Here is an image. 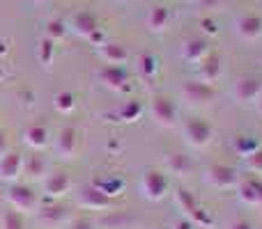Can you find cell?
I'll use <instances>...</instances> for the list:
<instances>
[{"label":"cell","instance_id":"6da1fadb","mask_svg":"<svg viewBox=\"0 0 262 229\" xmlns=\"http://www.w3.org/2000/svg\"><path fill=\"white\" fill-rule=\"evenodd\" d=\"M5 197L9 202V209L18 211L21 216H35L39 209V199H37L35 190L26 184H9Z\"/></svg>","mask_w":262,"mask_h":229},{"label":"cell","instance_id":"7a4b0ae2","mask_svg":"<svg viewBox=\"0 0 262 229\" xmlns=\"http://www.w3.org/2000/svg\"><path fill=\"white\" fill-rule=\"evenodd\" d=\"M138 188H140V195H143L147 202H161V199L166 197L168 188H170V181L159 170H145L143 174H140Z\"/></svg>","mask_w":262,"mask_h":229},{"label":"cell","instance_id":"3957f363","mask_svg":"<svg viewBox=\"0 0 262 229\" xmlns=\"http://www.w3.org/2000/svg\"><path fill=\"white\" fill-rule=\"evenodd\" d=\"M182 138L186 140V144L193 149H205L214 138V129L209 121L200 119V117H191L182 124Z\"/></svg>","mask_w":262,"mask_h":229},{"label":"cell","instance_id":"277c9868","mask_svg":"<svg viewBox=\"0 0 262 229\" xmlns=\"http://www.w3.org/2000/svg\"><path fill=\"white\" fill-rule=\"evenodd\" d=\"M205 184L212 186L214 190H230L237 188L239 184V174L235 167L226 165V163H214L205 170Z\"/></svg>","mask_w":262,"mask_h":229},{"label":"cell","instance_id":"5b68a950","mask_svg":"<svg viewBox=\"0 0 262 229\" xmlns=\"http://www.w3.org/2000/svg\"><path fill=\"white\" fill-rule=\"evenodd\" d=\"M175 202H177V207L182 209V213H184L186 220H191L195 227H205V225H209L207 213H205L203 209L198 207V202L193 199V195H191L189 190H184V188H175Z\"/></svg>","mask_w":262,"mask_h":229},{"label":"cell","instance_id":"8992f818","mask_svg":"<svg viewBox=\"0 0 262 229\" xmlns=\"http://www.w3.org/2000/svg\"><path fill=\"white\" fill-rule=\"evenodd\" d=\"M180 96L182 101H186L191 106H205L214 99V90L212 85H207L203 81H186L180 90Z\"/></svg>","mask_w":262,"mask_h":229},{"label":"cell","instance_id":"52a82bcc","mask_svg":"<svg viewBox=\"0 0 262 229\" xmlns=\"http://www.w3.org/2000/svg\"><path fill=\"white\" fill-rule=\"evenodd\" d=\"M41 186H44V195H46V197L60 199V197H64V195L72 190V179H69L67 172L53 170V172H46Z\"/></svg>","mask_w":262,"mask_h":229},{"label":"cell","instance_id":"ba28073f","mask_svg":"<svg viewBox=\"0 0 262 229\" xmlns=\"http://www.w3.org/2000/svg\"><path fill=\"white\" fill-rule=\"evenodd\" d=\"M76 202H78V207L85 209V211H101V209H108L111 207V197L101 193V188L97 184L83 186L81 193H78Z\"/></svg>","mask_w":262,"mask_h":229},{"label":"cell","instance_id":"9c48e42d","mask_svg":"<svg viewBox=\"0 0 262 229\" xmlns=\"http://www.w3.org/2000/svg\"><path fill=\"white\" fill-rule=\"evenodd\" d=\"M53 151L58 158H62V161H72L74 156H76L78 151V131L74 129V126H67V129H62L58 133V138H55L53 142Z\"/></svg>","mask_w":262,"mask_h":229},{"label":"cell","instance_id":"30bf717a","mask_svg":"<svg viewBox=\"0 0 262 229\" xmlns=\"http://www.w3.org/2000/svg\"><path fill=\"white\" fill-rule=\"evenodd\" d=\"M262 94V83L255 76H244L235 83L232 87V96L237 104H255Z\"/></svg>","mask_w":262,"mask_h":229},{"label":"cell","instance_id":"8fae6325","mask_svg":"<svg viewBox=\"0 0 262 229\" xmlns=\"http://www.w3.org/2000/svg\"><path fill=\"white\" fill-rule=\"evenodd\" d=\"M152 119L161 129H172L177 121V108L172 104V99L168 96H157L152 101Z\"/></svg>","mask_w":262,"mask_h":229},{"label":"cell","instance_id":"7c38bea8","mask_svg":"<svg viewBox=\"0 0 262 229\" xmlns=\"http://www.w3.org/2000/svg\"><path fill=\"white\" fill-rule=\"evenodd\" d=\"M18 176H23V156L14 149H9L5 156H0V181L3 184H16Z\"/></svg>","mask_w":262,"mask_h":229},{"label":"cell","instance_id":"4fadbf2b","mask_svg":"<svg viewBox=\"0 0 262 229\" xmlns=\"http://www.w3.org/2000/svg\"><path fill=\"white\" fill-rule=\"evenodd\" d=\"M237 197L246 207H262V179L249 176L237 184Z\"/></svg>","mask_w":262,"mask_h":229},{"label":"cell","instance_id":"5bb4252c","mask_svg":"<svg viewBox=\"0 0 262 229\" xmlns=\"http://www.w3.org/2000/svg\"><path fill=\"white\" fill-rule=\"evenodd\" d=\"M35 218L41 227L60 229L64 222H67V209H62L60 204H46L44 209H37Z\"/></svg>","mask_w":262,"mask_h":229},{"label":"cell","instance_id":"9a60e30c","mask_svg":"<svg viewBox=\"0 0 262 229\" xmlns=\"http://www.w3.org/2000/svg\"><path fill=\"white\" fill-rule=\"evenodd\" d=\"M235 30L242 39H260L262 37V18L255 16V14H246V16H239L235 23Z\"/></svg>","mask_w":262,"mask_h":229},{"label":"cell","instance_id":"2e32d148","mask_svg":"<svg viewBox=\"0 0 262 229\" xmlns=\"http://www.w3.org/2000/svg\"><path fill=\"white\" fill-rule=\"evenodd\" d=\"M97 78H99V81L104 83V87H108V90H120V87L127 85V71H124L122 67H111V64H106V67L97 73Z\"/></svg>","mask_w":262,"mask_h":229},{"label":"cell","instance_id":"e0dca14e","mask_svg":"<svg viewBox=\"0 0 262 229\" xmlns=\"http://www.w3.org/2000/svg\"><path fill=\"white\" fill-rule=\"evenodd\" d=\"M23 142L32 149V151H41L49 142V131L41 124H30L26 131H23Z\"/></svg>","mask_w":262,"mask_h":229},{"label":"cell","instance_id":"ac0fdd59","mask_svg":"<svg viewBox=\"0 0 262 229\" xmlns=\"http://www.w3.org/2000/svg\"><path fill=\"white\" fill-rule=\"evenodd\" d=\"M99 55L104 60V64H111V67H122L127 62V48L120 44H113V41H106L101 44Z\"/></svg>","mask_w":262,"mask_h":229},{"label":"cell","instance_id":"d6986e66","mask_svg":"<svg viewBox=\"0 0 262 229\" xmlns=\"http://www.w3.org/2000/svg\"><path fill=\"white\" fill-rule=\"evenodd\" d=\"M72 28H74V32H76V35H83V37H88V39H90L95 32H99L97 16H95V14H90V12L76 14V16L72 18Z\"/></svg>","mask_w":262,"mask_h":229},{"label":"cell","instance_id":"ffe728a7","mask_svg":"<svg viewBox=\"0 0 262 229\" xmlns=\"http://www.w3.org/2000/svg\"><path fill=\"white\" fill-rule=\"evenodd\" d=\"M182 55H184L186 62L200 64L209 55V46L205 39H189L184 46H182Z\"/></svg>","mask_w":262,"mask_h":229},{"label":"cell","instance_id":"44dd1931","mask_svg":"<svg viewBox=\"0 0 262 229\" xmlns=\"http://www.w3.org/2000/svg\"><path fill=\"white\" fill-rule=\"evenodd\" d=\"M168 23H170V12H168L163 5L152 7L147 12V16H145V26H147L152 32H163L168 28Z\"/></svg>","mask_w":262,"mask_h":229},{"label":"cell","instance_id":"7402d4cb","mask_svg":"<svg viewBox=\"0 0 262 229\" xmlns=\"http://www.w3.org/2000/svg\"><path fill=\"white\" fill-rule=\"evenodd\" d=\"M163 163H166V170L170 172V174H177V176H189L191 170H193L191 158L184 156V154H168Z\"/></svg>","mask_w":262,"mask_h":229},{"label":"cell","instance_id":"603a6c76","mask_svg":"<svg viewBox=\"0 0 262 229\" xmlns=\"http://www.w3.org/2000/svg\"><path fill=\"white\" fill-rule=\"evenodd\" d=\"M221 78V60L219 55H207V58L200 62V81L203 83H216Z\"/></svg>","mask_w":262,"mask_h":229},{"label":"cell","instance_id":"cb8c5ba5","mask_svg":"<svg viewBox=\"0 0 262 229\" xmlns=\"http://www.w3.org/2000/svg\"><path fill=\"white\" fill-rule=\"evenodd\" d=\"M23 174L30 176V179H41L46 174V161L39 154H32V156L23 158Z\"/></svg>","mask_w":262,"mask_h":229},{"label":"cell","instance_id":"d4e9b609","mask_svg":"<svg viewBox=\"0 0 262 229\" xmlns=\"http://www.w3.org/2000/svg\"><path fill=\"white\" fill-rule=\"evenodd\" d=\"M0 229H26V222H23V216L14 209H7V211L0 213Z\"/></svg>","mask_w":262,"mask_h":229},{"label":"cell","instance_id":"484cf974","mask_svg":"<svg viewBox=\"0 0 262 229\" xmlns=\"http://www.w3.org/2000/svg\"><path fill=\"white\" fill-rule=\"evenodd\" d=\"M258 147H260L258 140L251 138V135H242V138H237V140H235V154H237L239 158L251 156V154H253Z\"/></svg>","mask_w":262,"mask_h":229},{"label":"cell","instance_id":"4316f807","mask_svg":"<svg viewBox=\"0 0 262 229\" xmlns=\"http://www.w3.org/2000/svg\"><path fill=\"white\" fill-rule=\"evenodd\" d=\"M53 106L58 113H72L76 101H74V96L69 94V92H58V94L53 96Z\"/></svg>","mask_w":262,"mask_h":229},{"label":"cell","instance_id":"83f0119b","mask_svg":"<svg viewBox=\"0 0 262 229\" xmlns=\"http://www.w3.org/2000/svg\"><path fill=\"white\" fill-rule=\"evenodd\" d=\"M97 186H99L101 193L108 195V197H115V195H120V193H122V188H124V184L118 179V176H113V179H106V181H99Z\"/></svg>","mask_w":262,"mask_h":229},{"label":"cell","instance_id":"f1b7e54d","mask_svg":"<svg viewBox=\"0 0 262 229\" xmlns=\"http://www.w3.org/2000/svg\"><path fill=\"white\" fill-rule=\"evenodd\" d=\"M118 117H120V119H124V121L138 119V117H140V104H138V101H127V104L118 110Z\"/></svg>","mask_w":262,"mask_h":229},{"label":"cell","instance_id":"f546056e","mask_svg":"<svg viewBox=\"0 0 262 229\" xmlns=\"http://www.w3.org/2000/svg\"><path fill=\"white\" fill-rule=\"evenodd\" d=\"M244 161H246L249 172H253V174H262V147H258L251 156H246Z\"/></svg>","mask_w":262,"mask_h":229},{"label":"cell","instance_id":"4dcf8cb0","mask_svg":"<svg viewBox=\"0 0 262 229\" xmlns=\"http://www.w3.org/2000/svg\"><path fill=\"white\" fill-rule=\"evenodd\" d=\"M140 69H143L145 76H154L159 69V60L154 58V55H143V58H140Z\"/></svg>","mask_w":262,"mask_h":229},{"label":"cell","instance_id":"1f68e13d","mask_svg":"<svg viewBox=\"0 0 262 229\" xmlns=\"http://www.w3.org/2000/svg\"><path fill=\"white\" fill-rule=\"evenodd\" d=\"M46 32H49V39H60V37H64V32H67V28H64L62 21H49L46 23Z\"/></svg>","mask_w":262,"mask_h":229},{"label":"cell","instance_id":"d6a6232c","mask_svg":"<svg viewBox=\"0 0 262 229\" xmlns=\"http://www.w3.org/2000/svg\"><path fill=\"white\" fill-rule=\"evenodd\" d=\"M41 48H39V58H41V62H46V64H51V53H53V41L51 39H41Z\"/></svg>","mask_w":262,"mask_h":229},{"label":"cell","instance_id":"836d02e7","mask_svg":"<svg viewBox=\"0 0 262 229\" xmlns=\"http://www.w3.org/2000/svg\"><path fill=\"white\" fill-rule=\"evenodd\" d=\"M228 229H253V225H251L249 220H244V218H235V220L228 225Z\"/></svg>","mask_w":262,"mask_h":229},{"label":"cell","instance_id":"e575fe53","mask_svg":"<svg viewBox=\"0 0 262 229\" xmlns=\"http://www.w3.org/2000/svg\"><path fill=\"white\" fill-rule=\"evenodd\" d=\"M7 151H9V140H7V133H5V131H0V156H5Z\"/></svg>","mask_w":262,"mask_h":229},{"label":"cell","instance_id":"d590c367","mask_svg":"<svg viewBox=\"0 0 262 229\" xmlns=\"http://www.w3.org/2000/svg\"><path fill=\"white\" fill-rule=\"evenodd\" d=\"M172 229H198V227H195L191 220H186V218H180V220L172 225Z\"/></svg>","mask_w":262,"mask_h":229},{"label":"cell","instance_id":"8d00e7d4","mask_svg":"<svg viewBox=\"0 0 262 229\" xmlns=\"http://www.w3.org/2000/svg\"><path fill=\"white\" fill-rule=\"evenodd\" d=\"M72 229H92V225L88 220H74L72 222Z\"/></svg>","mask_w":262,"mask_h":229},{"label":"cell","instance_id":"74e56055","mask_svg":"<svg viewBox=\"0 0 262 229\" xmlns=\"http://www.w3.org/2000/svg\"><path fill=\"white\" fill-rule=\"evenodd\" d=\"M255 108H258V113L262 115V94H260V99H258V101H255Z\"/></svg>","mask_w":262,"mask_h":229},{"label":"cell","instance_id":"f35d334b","mask_svg":"<svg viewBox=\"0 0 262 229\" xmlns=\"http://www.w3.org/2000/svg\"><path fill=\"white\" fill-rule=\"evenodd\" d=\"M35 3H39V0H35Z\"/></svg>","mask_w":262,"mask_h":229}]
</instances>
